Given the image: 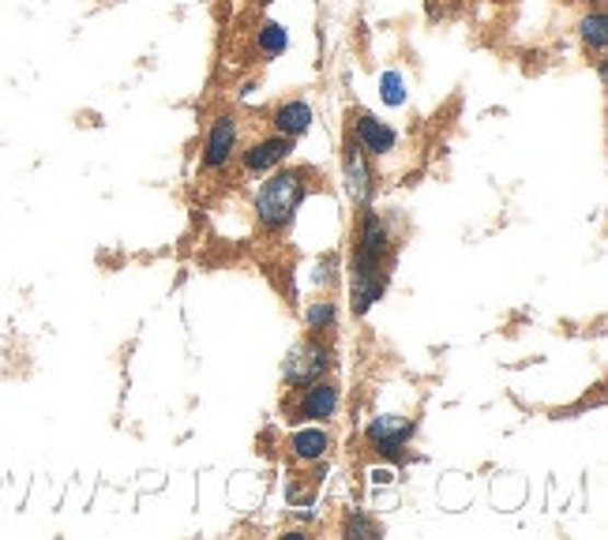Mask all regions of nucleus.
I'll list each match as a JSON object with an SVG mask.
<instances>
[{"label": "nucleus", "mask_w": 608, "mask_h": 540, "mask_svg": "<svg viewBox=\"0 0 608 540\" xmlns=\"http://www.w3.org/2000/svg\"><path fill=\"white\" fill-rule=\"evenodd\" d=\"M308 192H312L308 170H297V165H278V170H271L267 181L260 184V192L252 196V210L263 233H286V229L294 226L297 210L305 207Z\"/></svg>", "instance_id": "nucleus-1"}, {"label": "nucleus", "mask_w": 608, "mask_h": 540, "mask_svg": "<svg viewBox=\"0 0 608 540\" xmlns=\"http://www.w3.org/2000/svg\"><path fill=\"white\" fill-rule=\"evenodd\" d=\"M394 271V255H365L354 252L349 260V308L354 315H368L380 297L387 294V282H391Z\"/></svg>", "instance_id": "nucleus-2"}, {"label": "nucleus", "mask_w": 608, "mask_h": 540, "mask_svg": "<svg viewBox=\"0 0 608 540\" xmlns=\"http://www.w3.org/2000/svg\"><path fill=\"white\" fill-rule=\"evenodd\" d=\"M331 368H334V349L320 338V334H308V338H301L297 345H289L286 360H282V383H286L289 391H297V387L323 379Z\"/></svg>", "instance_id": "nucleus-3"}, {"label": "nucleus", "mask_w": 608, "mask_h": 540, "mask_svg": "<svg viewBox=\"0 0 608 540\" xmlns=\"http://www.w3.org/2000/svg\"><path fill=\"white\" fill-rule=\"evenodd\" d=\"M339 410H342L339 383H331V379L323 376V379H316V383L297 387L289 417H294V424H328L339 417Z\"/></svg>", "instance_id": "nucleus-4"}, {"label": "nucleus", "mask_w": 608, "mask_h": 540, "mask_svg": "<svg viewBox=\"0 0 608 540\" xmlns=\"http://www.w3.org/2000/svg\"><path fill=\"white\" fill-rule=\"evenodd\" d=\"M237 150H241V120L233 113H218L207 128V139H203L199 150V165L203 173H222L233 165Z\"/></svg>", "instance_id": "nucleus-5"}, {"label": "nucleus", "mask_w": 608, "mask_h": 540, "mask_svg": "<svg viewBox=\"0 0 608 540\" xmlns=\"http://www.w3.org/2000/svg\"><path fill=\"white\" fill-rule=\"evenodd\" d=\"M342 184H346V196L357 210L372 207L376 188H380V176H376L372 158H368L349 136H346V147H342Z\"/></svg>", "instance_id": "nucleus-6"}, {"label": "nucleus", "mask_w": 608, "mask_h": 540, "mask_svg": "<svg viewBox=\"0 0 608 540\" xmlns=\"http://www.w3.org/2000/svg\"><path fill=\"white\" fill-rule=\"evenodd\" d=\"M294 143H297V139L271 131V136H260V139H252L249 147L237 150V165H241L244 176H267L271 170H278V165L289 162Z\"/></svg>", "instance_id": "nucleus-7"}, {"label": "nucleus", "mask_w": 608, "mask_h": 540, "mask_svg": "<svg viewBox=\"0 0 608 540\" xmlns=\"http://www.w3.org/2000/svg\"><path fill=\"white\" fill-rule=\"evenodd\" d=\"M349 139H354L368 158H387V154H394V147H399V131H394L387 120L376 117V113H368V110H354V120H349Z\"/></svg>", "instance_id": "nucleus-8"}, {"label": "nucleus", "mask_w": 608, "mask_h": 540, "mask_svg": "<svg viewBox=\"0 0 608 540\" xmlns=\"http://www.w3.org/2000/svg\"><path fill=\"white\" fill-rule=\"evenodd\" d=\"M413 432H417V421H410V417H376V421H368L365 443H368V450H376L380 458H399L402 450L410 447Z\"/></svg>", "instance_id": "nucleus-9"}, {"label": "nucleus", "mask_w": 608, "mask_h": 540, "mask_svg": "<svg viewBox=\"0 0 608 540\" xmlns=\"http://www.w3.org/2000/svg\"><path fill=\"white\" fill-rule=\"evenodd\" d=\"M286 455L294 466H320L331 455V432L328 424H305L286 439Z\"/></svg>", "instance_id": "nucleus-10"}, {"label": "nucleus", "mask_w": 608, "mask_h": 540, "mask_svg": "<svg viewBox=\"0 0 608 540\" xmlns=\"http://www.w3.org/2000/svg\"><path fill=\"white\" fill-rule=\"evenodd\" d=\"M271 131H278V136H289V139H301L308 128H312L316 113L312 105H308L305 99H286L278 102L275 110H271Z\"/></svg>", "instance_id": "nucleus-11"}, {"label": "nucleus", "mask_w": 608, "mask_h": 540, "mask_svg": "<svg viewBox=\"0 0 608 540\" xmlns=\"http://www.w3.org/2000/svg\"><path fill=\"white\" fill-rule=\"evenodd\" d=\"M578 42L586 46V53H594V57H605L608 49V15H605V4L601 8H586V15L578 20Z\"/></svg>", "instance_id": "nucleus-12"}, {"label": "nucleus", "mask_w": 608, "mask_h": 540, "mask_svg": "<svg viewBox=\"0 0 608 540\" xmlns=\"http://www.w3.org/2000/svg\"><path fill=\"white\" fill-rule=\"evenodd\" d=\"M255 49H260V57L278 60L282 53L289 49V31L275 20H263L260 26H255Z\"/></svg>", "instance_id": "nucleus-13"}, {"label": "nucleus", "mask_w": 608, "mask_h": 540, "mask_svg": "<svg viewBox=\"0 0 608 540\" xmlns=\"http://www.w3.org/2000/svg\"><path fill=\"white\" fill-rule=\"evenodd\" d=\"M334 323H339V308H334V300H312V305L305 308V331L308 334H331Z\"/></svg>", "instance_id": "nucleus-14"}, {"label": "nucleus", "mask_w": 608, "mask_h": 540, "mask_svg": "<svg viewBox=\"0 0 608 540\" xmlns=\"http://www.w3.org/2000/svg\"><path fill=\"white\" fill-rule=\"evenodd\" d=\"M342 533H346L349 540L357 537H380V521H372L365 515V510H349L346 518H342Z\"/></svg>", "instance_id": "nucleus-15"}, {"label": "nucleus", "mask_w": 608, "mask_h": 540, "mask_svg": "<svg viewBox=\"0 0 608 540\" xmlns=\"http://www.w3.org/2000/svg\"><path fill=\"white\" fill-rule=\"evenodd\" d=\"M380 94L383 102L391 105V110H399V105H405V83L399 72H383L380 76Z\"/></svg>", "instance_id": "nucleus-16"}, {"label": "nucleus", "mask_w": 608, "mask_h": 540, "mask_svg": "<svg viewBox=\"0 0 608 540\" xmlns=\"http://www.w3.org/2000/svg\"><path fill=\"white\" fill-rule=\"evenodd\" d=\"M368 476H372L376 489H380V484H394V473H391V469H372Z\"/></svg>", "instance_id": "nucleus-17"}, {"label": "nucleus", "mask_w": 608, "mask_h": 540, "mask_svg": "<svg viewBox=\"0 0 608 540\" xmlns=\"http://www.w3.org/2000/svg\"><path fill=\"white\" fill-rule=\"evenodd\" d=\"M571 4H583V8H601L605 0H571Z\"/></svg>", "instance_id": "nucleus-18"}, {"label": "nucleus", "mask_w": 608, "mask_h": 540, "mask_svg": "<svg viewBox=\"0 0 608 540\" xmlns=\"http://www.w3.org/2000/svg\"><path fill=\"white\" fill-rule=\"evenodd\" d=\"M255 4H271V0H255Z\"/></svg>", "instance_id": "nucleus-19"}]
</instances>
